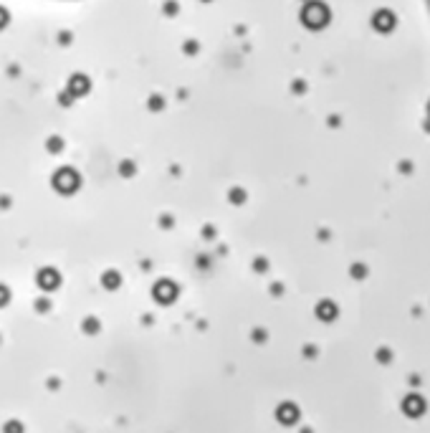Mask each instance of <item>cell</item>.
<instances>
[{
	"mask_svg": "<svg viewBox=\"0 0 430 433\" xmlns=\"http://www.w3.org/2000/svg\"><path fill=\"white\" fill-rule=\"evenodd\" d=\"M405 410H407L410 416H420V413H423V400L415 398V395H410V398L405 400Z\"/></svg>",
	"mask_w": 430,
	"mask_h": 433,
	"instance_id": "obj_1",
	"label": "cell"
}]
</instances>
